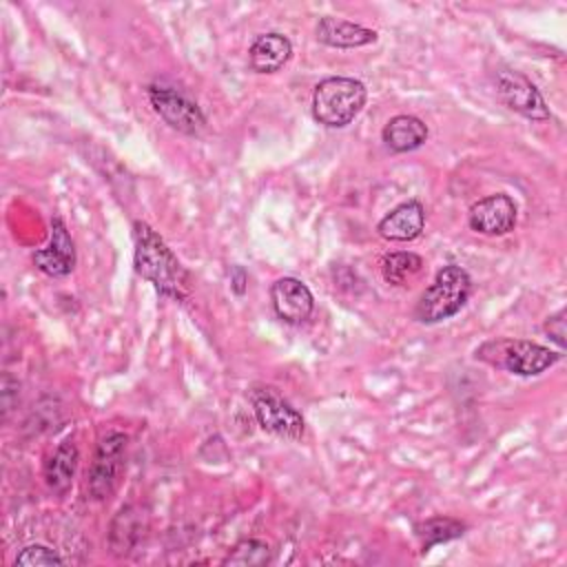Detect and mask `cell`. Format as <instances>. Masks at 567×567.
<instances>
[{"instance_id": "1", "label": "cell", "mask_w": 567, "mask_h": 567, "mask_svg": "<svg viewBox=\"0 0 567 567\" xmlns=\"http://www.w3.org/2000/svg\"><path fill=\"white\" fill-rule=\"evenodd\" d=\"M133 264L137 275L151 281L159 295L175 301L186 299L190 292V275L168 244L144 221L133 224Z\"/></svg>"}, {"instance_id": "2", "label": "cell", "mask_w": 567, "mask_h": 567, "mask_svg": "<svg viewBox=\"0 0 567 567\" xmlns=\"http://www.w3.org/2000/svg\"><path fill=\"white\" fill-rule=\"evenodd\" d=\"M368 91L354 78H326L312 91V115L328 128L348 126L365 106Z\"/></svg>"}, {"instance_id": "3", "label": "cell", "mask_w": 567, "mask_h": 567, "mask_svg": "<svg viewBox=\"0 0 567 567\" xmlns=\"http://www.w3.org/2000/svg\"><path fill=\"white\" fill-rule=\"evenodd\" d=\"M472 279L465 268L456 264L443 266L434 281L425 288L416 303V319L421 323H439L454 317L470 299Z\"/></svg>"}, {"instance_id": "4", "label": "cell", "mask_w": 567, "mask_h": 567, "mask_svg": "<svg viewBox=\"0 0 567 567\" xmlns=\"http://www.w3.org/2000/svg\"><path fill=\"white\" fill-rule=\"evenodd\" d=\"M483 361L505 368L512 374L518 377H536L551 368L556 361H560V352L549 350L547 346L525 341V339H501L489 341L476 352Z\"/></svg>"}, {"instance_id": "5", "label": "cell", "mask_w": 567, "mask_h": 567, "mask_svg": "<svg viewBox=\"0 0 567 567\" xmlns=\"http://www.w3.org/2000/svg\"><path fill=\"white\" fill-rule=\"evenodd\" d=\"M126 443L128 439L122 432H109L100 439L86 481L91 498L106 501L115 492L126 461Z\"/></svg>"}, {"instance_id": "6", "label": "cell", "mask_w": 567, "mask_h": 567, "mask_svg": "<svg viewBox=\"0 0 567 567\" xmlns=\"http://www.w3.org/2000/svg\"><path fill=\"white\" fill-rule=\"evenodd\" d=\"M250 403L257 416V423L279 436V439H288V441H297L303 436L306 423L299 410L292 408V403H288L275 388H252L250 390Z\"/></svg>"}, {"instance_id": "7", "label": "cell", "mask_w": 567, "mask_h": 567, "mask_svg": "<svg viewBox=\"0 0 567 567\" xmlns=\"http://www.w3.org/2000/svg\"><path fill=\"white\" fill-rule=\"evenodd\" d=\"M148 102L153 111L175 131L186 135H197L206 126V117L197 102L175 86L155 82L148 86Z\"/></svg>"}, {"instance_id": "8", "label": "cell", "mask_w": 567, "mask_h": 567, "mask_svg": "<svg viewBox=\"0 0 567 567\" xmlns=\"http://www.w3.org/2000/svg\"><path fill=\"white\" fill-rule=\"evenodd\" d=\"M496 91L503 104L527 120H549V109L536 89V84L520 71L501 69L496 71Z\"/></svg>"}, {"instance_id": "9", "label": "cell", "mask_w": 567, "mask_h": 567, "mask_svg": "<svg viewBox=\"0 0 567 567\" xmlns=\"http://www.w3.org/2000/svg\"><path fill=\"white\" fill-rule=\"evenodd\" d=\"M516 217L518 208L514 199L505 193H494L472 204L467 213V224L472 230L494 237L509 233L516 226Z\"/></svg>"}, {"instance_id": "10", "label": "cell", "mask_w": 567, "mask_h": 567, "mask_svg": "<svg viewBox=\"0 0 567 567\" xmlns=\"http://www.w3.org/2000/svg\"><path fill=\"white\" fill-rule=\"evenodd\" d=\"M33 264L49 277H66L75 268V244L62 217H51L49 244L33 252Z\"/></svg>"}, {"instance_id": "11", "label": "cell", "mask_w": 567, "mask_h": 567, "mask_svg": "<svg viewBox=\"0 0 567 567\" xmlns=\"http://www.w3.org/2000/svg\"><path fill=\"white\" fill-rule=\"evenodd\" d=\"M272 308L286 323H303L315 310L310 288L295 277H281L270 286Z\"/></svg>"}, {"instance_id": "12", "label": "cell", "mask_w": 567, "mask_h": 567, "mask_svg": "<svg viewBox=\"0 0 567 567\" xmlns=\"http://www.w3.org/2000/svg\"><path fill=\"white\" fill-rule=\"evenodd\" d=\"M425 208L416 199H408L394 206L379 224L377 233L388 241H412L423 233Z\"/></svg>"}, {"instance_id": "13", "label": "cell", "mask_w": 567, "mask_h": 567, "mask_svg": "<svg viewBox=\"0 0 567 567\" xmlns=\"http://www.w3.org/2000/svg\"><path fill=\"white\" fill-rule=\"evenodd\" d=\"M315 33H317L319 42H323L328 47H337V49L365 47V44L377 40V31H372L368 27H361L357 22L332 18V16L321 18Z\"/></svg>"}, {"instance_id": "14", "label": "cell", "mask_w": 567, "mask_h": 567, "mask_svg": "<svg viewBox=\"0 0 567 567\" xmlns=\"http://www.w3.org/2000/svg\"><path fill=\"white\" fill-rule=\"evenodd\" d=\"M146 529V518L135 505H124L115 514L109 532V545L115 556H128L142 540Z\"/></svg>"}, {"instance_id": "15", "label": "cell", "mask_w": 567, "mask_h": 567, "mask_svg": "<svg viewBox=\"0 0 567 567\" xmlns=\"http://www.w3.org/2000/svg\"><path fill=\"white\" fill-rule=\"evenodd\" d=\"M292 55V44L284 33H261L252 40L248 49L250 66L257 73H275L279 71Z\"/></svg>"}, {"instance_id": "16", "label": "cell", "mask_w": 567, "mask_h": 567, "mask_svg": "<svg viewBox=\"0 0 567 567\" xmlns=\"http://www.w3.org/2000/svg\"><path fill=\"white\" fill-rule=\"evenodd\" d=\"M78 461H80V452L71 439H64L55 447V452L49 456L44 465V483L55 496H64L71 489Z\"/></svg>"}, {"instance_id": "17", "label": "cell", "mask_w": 567, "mask_h": 567, "mask_svg": "<svg viewBox=\"0 0 567 567\" xmlns=\"http://www.w3.org/2000/svg\"><path fill=\"white\" fill-rule=\"evenodd\" d=\"M381 137L390 151L408 153L419 148L427 140V126L414 115H394L383 126Z\"/></svg>"}, {"instance_id": "18", "label": "cell", "mask_w": 567, "mask_h": 567, "mask_svg": "<svg viewBox=\"0 0 567 567\" xmlns=\"http://www.w3.org/2000/svg\"><path fill=\"white\" fill-rule=\"evenodd\" d=\"M419 540H421V547L423 551H427L432 545H439V543H447L452 538H458L463 536L465 532V525L456 518H450V516H434V518H427L423 523H419L414 527Z\"/></svg>"}, {"instance_id": "19", "label": "cell", "mask_w": 567, "mask_h": 567, "mask_svg": "<svg viewBox=\"0 0 567 567\" xmlns=\"http://www.w3.org/2000/svg\"><path fill=\"white\" fill-rule=\"evenodd\" d=\"M421 268L423 259L416 252H388L381 259V275L392 286H405Z\"/></svg>"}, {"instance_id": "20", "label": "cell", "mask_w": 567, "mask_h": 567, "mask_svg": "<svg viewBox=\"0 0 567 567\" xmlns=\"http://www.w3.org/2000/svg\"><path fill=\"white\" fill-rule=\"evenodd\" d=\"M272 560V549L268 543L257 538H246L233 547V551L224 558V565H241V567H264Z\"/></svg>"}, {"instance_id": "21", "label": "cell", "mask_w": 567, "mask_h": 567, "mask_svg": "<svg viewBox=\"0 0 567 567\" xmlns=\"http://www.w3.org/2000/svg\"><path fill=\"white\" fill-rule=\"evenodd\" d=\"M16 565H20V567H53V565H64V560L55 549L35 543V545H27L16 556Z\"/></svg>"}, {"instance_id": "22", "label": "cell", "mask_w": 567, "mask_h": 567, "mask_svg": "<svg viewBox=\"0 0 567 567\" xmlns=\"http://www.w3.org/2000/svg\"><path fill=\"white\" fill-rule=\"evenodd\" d=\"M545 332H547L560 348H565V310H558L556 315L547 317V321H545Z\"/></svg>"}]
</instances>
